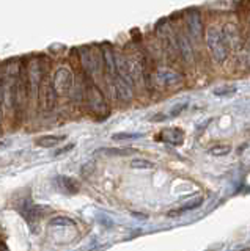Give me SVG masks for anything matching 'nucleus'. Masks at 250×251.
I'll list each match as a JSON object with an SVG mask.
<instances>
[{
  "mask_svg": "<svg viewBox=\"0 0 250 251\" xmlns=\"http://www.w3.org/2000/svg\"><path fill=\"white\" fill-rule=\"evenodd\" d=\"M236 251H250V250H249V248H242V250L239 248V250H236Z\"/></svg>",
  "mask_w": 250,
  "mask_h": 251,
  "instance_id": "4be33fe9",
  "label": "nucleus"
},
{
  "mask_svg": "<svg viewBox=\"0 0 250 251\" xmlns=\"http://www.w3.org/2000/svg\"><path fill=\"white\" fill-rule=\"evenodd\" d=\"M142 137V133H128V132H121V133H113L112 135V140H134V138H140Z\"/></svg>",
  "mask_w": 250,
  "mask_h": 251,
  "instance_id": "f3484780",
  "label": "nucleus"
},
{
  "mask_svg": "<svg viewBox=\"0 0 250 251\" xmlns=\"http://www.w3.org/2000/svg\"><path fill=\"white\" fill-rule=\"evenodd\" d=\"M187 107V104H179V105H175L173 108L170 110V113H168V116L170 118H175V116H178V115H181L183 112H184V108Z\"/></svg>",
  "mask_w": 250,
  "mask_h": 251,
  "instance_id": "6ab92c4d",
  "label": "nucleus"
},
{
  "mask_svg": "<svg viewBox=\"0 0 250 251\" xmlns=\"http://www.w3.org/2000/svg\"><path fill=\"white\" fill-rule=\"evenodd\" d=\"M230 151H231L230 145H216V146H213L209 149V154L216 155V157H222V155L230 154Z\"/></svg>",
  "mask_w": 250,
  "mask_h": 251,
  "instance_id": "4468645a",
  "label": "nucleus"
},
{
  "mask_svg": "<svg viewBox=\"0 0 250 251\" xmlns=\"http://www.w3.org/2000/svg\"><path fill=\"white\" fill-rule=\"evenodd\" d=\"M162 140L166 141V143L173 145V146L183 145L184 132L181 129H178V127H168L166 130H162Z\"/></svg>",
  "mask_w": 250,
  "mask_h": 251,
  "instance_id": "1a4fd4ad",
  "label": "nucleus"
},
{
  "mask_svg": "<svg viewBox=\"0 0 250 251\" xmlns=\"http://www.w3.org/2000/svg\"><path fill=\"white\" fill-rule=\"evenodd\" d=\"M201 202H203V198L200 196V198H197V200H194V201H191V202L184 204V206H183L181 209H178V210H175V212H171V215H176V214H181V212L192 210V209H195V207H198Z\"/></svg>",
  "mask_w": 250,
  "mask_h": 251,
  "instance_id": "dca6fc26",
  "label": "nucleus"
},
{
  "mask_svg": "<svg viewBox=\"0 0 250 251\" xmlns=\"http://www.w3.org/2000/svg\"><path fill=\"white\" fill-rule=\"evenodd\" d=\"M74 148V145L71 143V145H68L66 148H61V149H58V151L56 152V155H61V154H65V152H68V151H71V149Z\"/></svg>",
  "mask_w": 250,
  "mask_h": 251,
  "instance_id": "aec40b11",
  "label": "nucleus"
},
{
  "mask_svg": "<svg viewBox=\"0 0 250 251\" xmlns=\"http://www.w3.org/2000/svg\"><path fill=\"white\" fill-rule=\"evenodd\" d=\"M186 22H187V31L194 43H201L203 39V21L200 11L192 8L186 14Z\"/></svg>",
  "mask_w": 250,
  "mask_h": 251,
  "instance_id": "39448f33",
  "label": "nucleus"
},
{
  "mask_svg": "<svg viewBox=\"0 0 250 251\" xmlns=\"http://www.w3.org/2000/svg\"><path fill=\"white\" fill-rule=\"evenodd\" d=\"M206 46L209 49V53L213 60L217 65H223L225 60L228 58V46L223 38V33L221 28L217 27H209L206 30Z\"/></svg>",
  "mask_w": 250,
  "mask_h": 251,
  "instance_id": "f257e3e1",
  "label": "nucleus"
},
{
  "mask_svg": "<svg viewBox=\"0 0 250 251\" xmlns=\"http://www.w3.org/2000/svg\"><path fill=\"white\" fill-rule=\"evenodd\" d=\"M222 33H223V38L226 41V46H228V49H231V50L241 49V44H242L241 31L236 25H234V24H226L222 30Z\"/></svg>",
  "mask_w": 250,
  "mask_h": 251,
  "instance_id": "6e6552de",
  "label": "nucleus"
},
{
  "mask_svg": "<svg viewBox=\"0 0 250 251\" xmlns=\"http://www.w3.org/2000/svg\"><path fill=\"white\" fill-rule=\"evenodd\" d=\"M66 140L65 135H43L35 140V145L40 148H56Z\"/></svg>",
  "mask_w": 250,
  "mask_h": 251,
  "instance_id": "9d476101",
  "label": "nucleus"
},
{
  "mask_svg": "<svg viewBox=\"0 0 250 251\" xmlns=\"http://www.w3.org/2000/svg\"><path fill=\"white\" fill-rule=\"evenodd\" d=\"M131 167L136 170H151L154 168V163L146 159H134L131 162Z\"/></svg>",
  "mask_w": 250,
  "mask_h": 251,
  "instance_id": "2eb2a0df",
  "label": "nucleus"
},
{
  "mask_svg": "<svg viewBox=\"0 0 250 251\" xmlns=\"http://www.w3.org/2000/svg\"><path fill=\"white\" fill-rule=\"evenodd\" d=\"M54 88L57 94H69L74 88V75L65 66H60L54 74Z\"/></svg>",
  "mask_w": 250,
  "mask_h": 251,
  "instance_id": "7ed1b4c3",
  "label": "nucleus"
},
{
  "mask_svg": "<svg viewBox=\"0 0 250 251\" xmlns=\"http://www.w3.org/2000/svg\"><path fill=\"white\" fill-rule=\"evenodd\" d=\"M91 77H88V82L85 85V99H87V104L93 113H96L99 116H106L109 113L107 108V102L104 99V94L98 88V85L90 80Z\"/></svg>",
  "mask_w": 250,
  "mask_h": 251,
  "instance_id": "f03ea898",
  "label": "nucleus"
},
{
  "mask_svg": "<svg viewBox=\"0 0 250 251\" xmlns=\"http://www.w3.org/2000/svg\"><path fill=\"white\" fill-rule=\"evenodd\" d=\"M51 225L52 226H73L74 222L71 218H66V217H57V218L51 220Z\"/></svg>",
  "mask_w": 250,
  "mask_h": 251,
  "instance_id": "a211bd4d",
  "label": "nucleus"
},
{
  "mask_svg": "<svg viewBox=\"0 0 250 251\" xmlns=\"http://www.w3.org/2000/svg\"><path fill=\"white\" fill-rule=\"evenodd\" d=\"M111 86H112V90H113L115 96H116V99H118V100H121V102H129L132 99V88H134V86L129 85L118 74H116V77L111 82Z\"/></svg>",
  "mask_w": 250,
  "mask_h": 251,
  "instance_id": "423d86ee",
  "label": "nucleus"
},
{
  "mask_svg": "<svg viewBox=\"0 0 250 251\" xmlns=\"http://www.w3.org/2000/svg\"><path fill=\"white\" fill-rule=\"evenodd\" d=\"M57 180H58V187H60L65 193L73 195V193H77V192H79V184H77V180H74L73 177L60 176Z\"/></svg>",
  "mask_w": 250,
  "mask_h": 251,
  "instance_id": "9b49d317",
  "label": "nucleus"
},
{
  "mask_svg": "<svg viewBox=\"0 0 250 251\" xmlns=\"http://www.w3.org/2000/svg\"><path fill=\"white\" fill-rule=\"evenodd\" d=\"M0 251H10L8 245H6V243L2 242V240H0Z\"/></svg>",
  "mask_w": 250,
  "mask_h": 251,
  "instance_id": "412c9836",
  "label": "nucleus"
},
{
  "mask_svg": "<svg viewBox=\"0 0 250 251\" xmlns=\"http://www.w3.org/2000/svg\"><path fill=\"white\" fill-rule=\"evenodd\" d=\"M132 152H136L134 149H121V148H103L98 149V154H104V155H129Z\"/></svg>",
  "mask_w": 250,
  "mask_h": 251,
  "instance_id": "f8f14e48",
  "label": "nucleus"
},
{
  "mask_svg": "<svg viewBox=\"0 0 250 251\" xmlns=\"http://www.w3.org/2000/svg\"><path fill=\"white\" fill-rule=\"evenodd\" d=\"M238 91L236 85H225V86H219V88L214 90V96L219 98H226V96H233L234 93Z\"/></svg>",
  "mask_w": 250,
  "mask_h": 251,
  "instance_id": "ddd939ff",
  "label": "nucleus"
},
{
  "mask_svg": "<svg viewBox=\"0 0 250 251\" xmlns=\"http://www.w3.org/2000/svg\"><path fill=\"white\" fill-rule=\"evenodd\" d=\"M154 82L158 83L161 88L170 90L181 83L183 77H181V74H178L176 71L170 69V68H158L156 69V74H154Z\"/></svg>",
  "mask_w": 250,
  "mask_h": 251,
  "instance_id": "20e7f679",
  "label": "nucleus"
},
{
  "mask_svg": "<svg viewBox=\"0 0 250 251\" xmlns=\"http://www.w3.org/2000/svg\"><path fill=\"white\" fill-rule=\"evenodd\" d=\"M176 41H178L179 57H181L186 63H192L194 61V50H192L191 36L186 35L183 30H178L176 31Z\"/></svg>",
  "mask_w": 250,
  "mask_h": 251,
  "instance_id": "0eeeda50",
  "label": "nucleus"
}]
</instances>
